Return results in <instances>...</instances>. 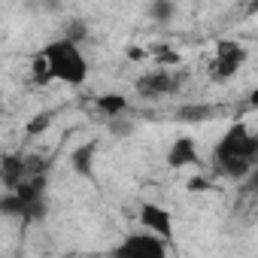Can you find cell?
I'll use <instances>...</instances> for the list:
<instances>
[{
	"mask_svg": "<svg viewBox=\"0 0 258 258\" xmlns=\"http://www.w3.org/2000/svg\"><path fill=\"white\" fill-rule=\"evenodd\" d=\"M258 158V137L246 121H234L213 149V164L228 179H246Z\"/></svg>",
	"mask_w": 258,
	"mask_h": 258,
	"instance_id": "cell-1",
	"label": "cell"
},
{
	"mask_svg": "<svg viewBox=\"0 0 258 258\" xmlns=\"http://www.w3.org/2000/svg\"><path fill=\"white\" fill-rule=\"evenodd\" d=\"M49 124H52V112H37V115H31V121L25 124V134H28V137H40V134L49 131Z\"/></svg>",
	"mask_w": 258,
	"mask_h": 258,
	"instance_id": "cell-10",
	"label": "cell"
},
{
	"mask_svg": "<svg viewBox=\"0 0 258 258\" xmlns=\"http://www.w3.org/2000/svg\"><path fill=\"white\" fill-rule=\"evenodd\" d=\"M94 106H97L103 115L115 118V115H121V112L127 109V97H124V94H115V91H106V94H97V97H94Z\"/></svg>",
	"mask_w": 258,
	"mask_h": 258,
	"instance_id": "cell-8",
	"label": "cell"
},
{
	"mask_svg": "<svg viewBox=\"0 0 258 258\" xmlns=\"http://www.w3.org/2000/svg\"><path fill=\"white\" fill-rule=\"evenodd\" d=\"M137 222H140L143 231H152V234H158L164 240L173 237V213L167 207H161V204H152V201L149 204H140Z\"/></svg>",
	"mask_w": 258,
	"mask_h": 258,
	"instance_id": "cell-5",
	"label": "cell"
},
{
	"mask_svg": "<svg viewBox=\"0 0 258 258\" xmlns=\"http://www.w3.org/2000/svg\"><path fill=\"white\" fill-rule=\"evenodd\" d=\"M46 67H49V76L52 82H64V85H73V88H82L91 76V64L88 58L82 55L79 43L73 37H58L52 43H46L40 49Z\"/></svg>",
	"mask_w": 258,
	"mask_h": 258,
	"instance_id": "cell-2",
	"label": "cell"
},
{
	"mask_svg": "<svg viewBox=\"0 0 258 258\" xmlns=\"http://www.w3.org/2000/svg\"><path fill=\"white\" fill-rule=\"evenodd\" d=\"M94 149H97V143H82V146L70 155V161H73V170H76V173H82V176H88V173H91Z\"/></svg>",
	"mask_w": 258,
	"mask_h": 258,
	"instance_id": "cell-9",
	"label": "cell"
},
{
	"mask_svg": "<svg viewBox=\"0 0 258 258\" xmlns=\"http://www.w3.org/2000/svg\"><path fill=\"white\" fill-rule=\"evenodd\" d=\"M0 115H4V103H0Z\"/></svg>",
	"mask_w": 258,
	"mask_h": 258,
	"instance_id": "cell-13",
	"label": "cell"
},
{
	"mask_svg": "<svg viewBox=\"0 0 258 258\" xmlns=\"http://www.w3.org/2000/svg\"><path fill=\"white\" fill-rule=\"evenodd\" d=\"M31 76H34V82H40V85H49V82H52L49 67H46V61H43V55H40V52L31 58Z\"/></svg>",
	"mask_w": 258,
	"mask_h": 258,
	"instance_id": "cell-11",
	"label": "cell"
},
{
	"mask_svg": "<svg viewBox=\"0 0 258 258\" xmlns=\"http://www.w3.org/2000/svg\"><path fill=\"white\" fill-rule=\"evenodd\" d=\"M115 255L124 258H164L170 252L167 240L152 234V231H140V234H124V240L118 246H112Z\"/></svg>",
	"mask_w": 258,
	"mask_h": 258,
	"instance_id": "cell-4",
	"label": "cell"
},
{
	"mask_svg": "<svg viewBox=\"0 0 258 258\" xmlns=\"http://www.w3.org/2000/svg\"><path fill=\"white\" fill-rule=\"evenodd\" d=\"M246 46L240 40H219L216 49H213V61H210V76L225 82V79H234L243 64H246Z\"/></svg>",
	"mask_w": 258,
	"mask_h": 258,
	"instance_id": "cell-3",
	"label": "cell"
},
{
	"mask_svg": "<svg viewBox=\"0 0 258 258\" xmlns=\"http://www.w3.org/2000/svg\"><path fill=\"white\" fill-rule=\"evenodd\" d=\"M201 161V152H198V140L195 137H176L167 149V167L173 170H182V167H191Z\"/></svg>",
	"mask_w": 258,
	"mask_h": 258,
	"instance_id": "cell-7",
	"label": "cell"
},
{
	"mask_svg": "<svg viewBox=\"0 0 258 258\" xmlns=\"http://www.w3.org/2000/svg\"><path fill=\"white\" fill-rule=\"evenodd\" d=\"M176 88V76L170 73V70H164V67H158V70H149V73H143L140 79H137V94L140 97H164V94H170Z\"/></svg>",
	"mask_w": 258,
	"mask_h": 258,
	"instance_id": "cell-6",
	"label": "cell"
},
{
	"mask_svg": "<svg viewBox=\"0 0 258 258\" xmlns=\"http://www.w3.org/2000/svg\"><path fill=\"white\" fill-rule=\"evenodd\" d=\"M188 191H207L210 188V182L204 179V176H195V179H188V185H185Z\"/></svg>",
	"mask_w": 258,
	"mask_h": 258,
	"instance_id": "cell-12",
	"label": "cell"
}]
</instances>
